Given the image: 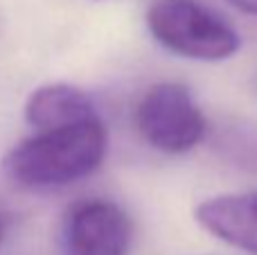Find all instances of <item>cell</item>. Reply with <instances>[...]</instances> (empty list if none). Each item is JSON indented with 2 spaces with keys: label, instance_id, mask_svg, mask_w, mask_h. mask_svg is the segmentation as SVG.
Listing matches in <instances>:
<instances>
[{
  "label": "cell",
  "instance_id": "obj_8",
  "mask_svg": "<svg viewBox=\"0 0 257 255\" xmlns=\"http://www.w3.org/2000/svg\"><path fill=\"white\" fill-rule=\"evenodd\" d=\"M232 7H237L239 12L250 14V16H257V0H228Z\"/></svg>",
  "mask_w": 257,
  "mask_h": 255
},
{
  "label": "cell",
  "instance_id": "obj_1",
  "mask_svg": "<svg viewBox=\"0 0 257 255\" xmlns=\"http://www.w3.org/2000/svg\"><path fill=\"white\" fill-rule=\"evenodd\" d=\"M108 149L102 117L61 129L36 131L7 152L3 170L25 190H57L99 170Z\"/></svg>",
  "mask_w": 257,
  "mask_h": 255
},
{
  "label": "cell",
  "instance_id": "obj_9",
  "mask_svg": "<svg viewBox=\"0 0 257 255\" xmlns=\"http://www.w3.org/2000/svg\"><path fill=\"white\" fill-rule=\"evenodd\" d=\"M3 237H5V219L0 215V244H3Z\"/></svg>",
  "mask_w": 257,
  "mask_h": 255
},
{
  "label": "cell",
  "instance_id": "obj_2",
  "mask_svg": "<svg viewBox=\"0 0 257 255\" xmlns=\"http://www.w3.org/2000/svg\"><path fill=\"white\" fill-rule=\"evenodd\" d=\"M147 27L165 50L194 61H223L241 45L235 27L201 0H154Z\"/></svg>",
  "mask_w": 257,
  "mask_h": 255
},
{
  "label": "cell",
  "instance_id": "obj_7",
  "mask_svg": "<svg viewBox=\"0 0 257 255\" xmlns=\"http://www.w3.org/2000/svg\"><path fill=\"white\" fill-rule=\"evenodd\" d=\"M214 152L228 165L257 174V129L248 124H228L217 131L212 140Z\"/></svg>",
  "mask_w": 257,
  "mask_h": 255
},
{
  "label": "cell",
  "instance_id": "obj_10",
  "mask_svg": "<svg viewBox=\"0 0 257 255\" xmlns=\"http://www.w3.org/2000/svg\"><path fill=\"white\" fill-rule=\"evenodd\" d=\"M255 90H257V77H255Z\"/></svg>",
  "mask_w": 257,
  "mask_h": 255
},
{
  "label": "cell",
  "instance_id": "obj_6",
  "mask_svg": "<svg viewBox=\"0 0 257 255\" xmlns=\"http://www.w3.org/2000/svg\"><path fill=\"white\" fill-rule=\"evenodd\" d=\"M99 113L86 90L72 84H45L32 90L25 102V120L36 131L61 129L97 120Z\"/></svg>",
  "mask_w": 257,
  "mask_h": 255
},
{
  "label": "cell",
  "instance_id": "obj_5",
  "mask_svg": "<svg viewBox=\"0 0 257 255\" xmlns=\"http://www.w3.org/2000/svg\"><path fill=\"white\" fill-rule=\"evenodd\" d=\"M194 219L217 239L257 255V190L201 201L194 210Z\"/></svg>",
  "mask_w": 257,
  "mask_h": 255
},
{
  "label": "cell",
  "instance_id": "obj_3",
  "mask_svg": "<svg viewBox=\"0 0 257 255\" xmlns=\"http://www.w3.org/2000/svg\"><path fill=\"white\" fill-rule=\"evenodd\" d=\"M136 126L156 152L181 156L205 138L208 120L192 93L176 81H160L147 88L136 106Z\"/></svg>",
  "mask_w": 257,
  "mask_h": 255
},
{
  "label": "cell",
  "instance_id": "obj_4",
  "mask_svg": "<svg viewBox=\"0 0 257 255\" xmlns=\"http://www.w3.org/2000/svg\"><path fill=\"white\" fill-rule=\"evenodd\" d=\"M131 242V217L111 199H84L63 217V255H128Z\"/></svg>",
  "mask_w": 257,
  "mask_h": 255
}]
</instances>
